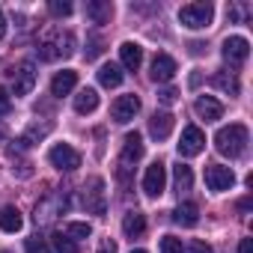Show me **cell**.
<instances>
[{"mask_svg": "<svg viewBox=\"0 0 253 253\" xmlns=\"http://www.w3.org/2000/svg\"><path fill=\"white\" fill-rule=\"evenodd\" d=\"M247 143H250V134H247V125L241 122H229L214 134V149L226 158H241Z\"/></svg>", "mask_w": 253, "mask_h": 253, "instance_id": "6da1fadb", "label": "cell"}, {"mask_svg": "<svg viewBox=\"0 0 253 253\" xmlns=\"http://www.w3.org/2000/svg\"><path fill=\"white\" fill-rule=\"evenodd\" d=\"M143 158V137L137 134V131H131V134H125V140H122V152H119V167H116V176H119V182L128 188V173L134 170V164Z\"/></svg>", "mask_w": 253, "mask_h": 253, "instance_id": "7a4b0ae2", "label": "cell"}, {"mask_svg": "<svg viewBox=\"0 0 253 253\" xmlns=\"http://www.w3.org/2000/svg\"><path fill=\"white\" fill-rule=\"evenodd\" d=\"M214 18V6L211 3H188L179 9V21L188 30H206Z\"/></svg>", "mask_w": 253, "mask_h": 253, "instance_id": "3957f363", "label": "cell"}, {"mask_svg": "<svg viewBox=\"0 0 253 253\" xmlns=\"http://www.w3.org/2000/svg\"><path fill=\"white\" fill-rule=\"evenodd\" d=\"M48 161H51V167H57L63 173H72V170L81 167V152L75 146H69V143H57V146H51Z\"/></svg>", "mask_w": 253, "mask_h": 253, "instance_id": "277c9868", "label": "cell"}, {"mask_svg": "<svg viewBox=\"0 0 253 253\" xmlns=\"http://www.w3.org/2000/svg\"><path fill=\"white\" fill-rule=\"evenodd\" d=\"M176 146H179V155L182 158H194V155H200L206 149V134L197 128V125H185Z\"/></svg>", "mask_w": 253, "mask_h": 253, "instance_id": "5b68a950", "label": "cell"}, {"mask_svg": "<svg viewBox=\"0 0 253 253\" xmlns=\"http://www.w3.org/2000/svg\"><path fill=\"white\" fill-rule=\"evenodd\" d=\"M75 51V36L66 33V36H54V39H45L39 45V57L42 60H57V57H69Z\"/></svg>", "mask_w": 253, "mask_h": 253, "instance_id": "8992f818", "label": "cell"}, {"mask_svg": "<svg viewBox=\"0 0 253 253\" xmlns=\"http://www.w3.org/2000/svg\"><path fill=\"white\" fill-rule=\"evenodd\" d=\"M164 188H167V167H164V161H152L143 176V191H146V197H161Z\"/></svg>", "mask_w": 253, "mask_h": 253, "instance_id": "52a82bcc", "label": "cell"}, {"mask_svg": "<svg viewBox=\"0 0 253 253\" xmlns=\"http://www.w3.org/2000/svg\"><path fill=\"white\" fill-rule=\"evenodd\" d=\"M206 185H209V191H214V194L229 191V188L235 185V173H232V167L209 164V167H206Z\"/></svg>", "mask_w": 253, "mask_h": 253, "instance_id": "ba28073f", "label": "cell"}, {"mask_svg": "<svg viewBox=\"0 0 253 253\" xmlns=\"http://www.w3.org/2000/svg\"><path fill=\"white\" fill-rule=\"evenodd\" d=\"M137 113H140V98H137L134 92H131V95H119V98L113 101V107H110V116H113V122H119V125L131 122Z\"/></svg>", "mask_w": 253, "mask_h": 253, "instance_id": "9c48e42d", "label": "cell"}, {"mask_svg": "<svg viewBox=\"0 0 253 253\" xmlns=\"http://www.w3.org/2000/svg\"><path fill=\"white\" fill-rule=\"evenodd\" d=\"M220 54H223V60H226L229 66H241V63L250 57V42H247L244 36H229V39H223Z\"/></svg>", "mask_w": 253, "mask_h": 253, "instance_id": "30bf717a", "label": "cell"}, {"mask_svg": "<svg viewBox=\"0 0 253 253\" xmlns=\"http://www.w3.org/2000/svg\"><path fill=\"white\" fill-rule=\"evenodd\" d=\"M9 75H12V92H15V95L33 92V86H36V66H33V63H21V66L12 69Z\"/></svg>", "mask_w": 253, "mask_h": 253, "instance_id": "8fae6325", "label": "cell"}, {"mask_svg": "<svg viewBox=\"0 0 253 253\" xmlns=\"http://www.w3.org/2000/svg\"><path fill=\"white\" fill-rule=\"evenodd\" d=\"M173 75H176V60L170 54H155V60L149 66V78L155 84H167V81H173Z\"/></svg>", "mask_w": 253, "mask_h": 253, "instance_id": "7c38bea8", "label": "cell"}, {"mask_svg": "<svg viewBox=\"0 0 253 253\" xmlns=\"http://www.w3.org/2000/svg\"><path fill=\"white\" fill-rule=\"evenodd\" d=\"M194 113H197L200 119H206V122H214V119L223 116V104H220L214 95H200V98L194 101Z\"/></svg>", "mask_w": 253, "mask_h": 253, "instance_id": "4fadbf2b", "label": "cell"}, {"mask_svg": "<svg viewBox=\"0 0 253 253\" xmlns=\"http://www.w3.org/2000/svg\"><path fill=\"white\" fill-rule=\"evenodd\" d=\"M143 63V48L137 42H122L119 45V66L128 69V72H137Z\"/></svg>", "mask_w": 253, "mask_h": 253, "instance_id": "5bb4252c", "label": "cell"}, {"mask_svg": "<svg viewBox=\"0 0 253 253\" xmlns=\"http://www.w3.org/2000/svg\"><path fill=\"white\" fill-rule=\"evenodd\" d=\"M75 86H78V72H75V69H63V72H57L54 81H51V95L63 98V95H69Z\"/></svg>", "mask_w": 253, "mask_h": 253, "instance_id": "9a60e30c", "label": "cell"}, {"mask_svg": "<svg viewBox=\"0 0 253 253\" xmlns=\"http://www.w3.org/2000/svg\"><path fill=\"white\" fill-rule=\"evenodd\" d=\"M84 203L92 214H104V179H98V176L89 179V191H86Z\"/></svg>", "mask_w": 253, "mask_h": 253, "instance_id": "2e32d148", "label": "cell"}, {"mask_svg": "<svg viewBox=\"0 0 253 253\" xmlns=\"http://www.w3.org/2000/svg\"><path fill=\"white\" fill-rule=\"evenodd\" d=\"M173 125H176L173 113H155V116L149 119V134H152L155 140H167L170 131H173Z\"/></svg>", "mask_w": 253, "mask_h": 253, "instance_id": "e0dca14e", "label": "cell"}, {"mask_svg": "<svg viewBox=\"0 0 253 253\" xmlns=\"http://www.w3.org/2000/svg\"><path fill=\"white\" fill-rule=\"evenodd\" d=\"M86 18L92 24H107L113 18V3L110 0H89L86 3Z\"/></svg>", "mask_w": 253, "mask_h": 253, "instance_id": "ac0fdd59", "label": "cell"}, {"mask_svg": "<svg viewBox=\"0 0 253 253\" xmlns=\"http://www.w3.org/2000/svg\"><path fill=\"white\" fill-rule=\"evenodd\" d=\"M122 232H125V238H140L146 232V217L140 211H128L122 217Z\"/></svg>", "mask_w": 253, "mask_h": 253, "instance_id": "d6986e66", "label": "cell"}, {"mask_svg": "<svg viewBox=\"0 0 253 253\" xmlns=\"http://www.w3.org/2000/svg\"><path fill=\"white\" fill-rule=\"evenodd\" d=\"M21 226H24V217H21V211L15 206H3V209H0V229H3V232H18Z\"/></svg>", "mask_w": 253, "mask_h": 253, "instance_id": "ffe728a7", "label": "cell"}, {"mask_svg": "<svg viewBox=\"0 0 253 253\" xmlns=\"http://www.w3.org/2000/svg\"><path fill=\"white\" fill-rule=\"evenodd\" d=\"M98 107V92L92 89V86H84L78 95H75V110L81 113V116H86V113H92Z\"/></svg>", "mask_w": 253, "mask_h": 253, "instance_id": "44dd1931", "label": "cell"}, {"mask_svg": "<svg viewBox=\"0 0 253 253\" xmlns=\"http://www.w3.org/2000/svg\"><path fill=\"white\" fill-rule=\"evenodd\" d=\"M173 220H176L179 226H197V220H200L197 203H179L176 211H173Z\"/></svg>", "mask_w": 253, "mask_h": 253, "instance_id": "7402d4cb", "label": "cell"}, {"mask_svg": "<svg viewBox=\"0 0 253 253\" xmlns=\"http://www.w3.org/2000/svg\"><path fill=\"white\" fill-rule=\"evenodd\" d=\"M122 78H125V75H122V66H119V63H104V66L98 69V84L107 86V89H110V86H119Z\"/></svg>", "mask_w": 253, "mask_h": 253, "instance_id": "603a6c76", "label": "cell"}, {"mask_svg": "<svg viewBox=\"0 0 253 253\" xmlns=\"http://www.w3.org/2000/svg\"><path fill=\"white\" fill-rule=\"evenodd\" d=\"M211 84H214L220 92H226V95H238V92H241V84H238V78H235L232 72H214V75H211Z\"/></svg>", "mask_w": 253, "mask_h": 253, "instance_id": "cb8c5ba5", "label": "cell"}, {"mask_svg": "<svg viewBox=\"0 0 253 253\" xmlns=\"http://www.w3.org/2000/svg\"><path fill=\"white\" fill-rule=\"evenodd\" d=\"M173 185H176V191H179V194H182V191H191V185H194V173H191V167H188V164L173 167Z\"/></svg>", "mask_w": 253, "mask_h": 253, "instance_id": "d4e9b609", "label": "cell"}, {"mask_svg": "<svg viewBox=\"0 0 253 253\" xmlns=\"http://www.w3.org/2000/svg\"><path fill=\"white\" fill-rule=\"evenodd\" d=\"M66 235L75 241V238H89L92 235V226L84 223V220H75V223H66Z\"/></svg>", "mask_w": 253, "mask_h": 253, "instance_id": "484cf974", "label": "cell"}, {"mask_svg": "<svg viewBox=\"0 0 253 253\" xmlns=\"http://www.w3.org/2000/svg\"><path fill=\"white\" fill-rule=\"evenodd\" d=\"M51 241H54V250H57V253H78V244H75L66 232H54Z\"/></svg>", "mask_w": 253, "mask_h": 253, "instance_id": "4316f807", "label": "cell"}, {"mask_svg": "<svg viewBox=\"0 0 253 253\" xmlns=\"http://www.w3.org/2000/svg\"><path fill=\"white\" fill-rule=\"evenodd\" d=\"M161 253H185L182 238H176V235H164V238H161Z\"/></svg>", "mask_w": 253, "mask_h": 253, "instance_id": "83f0119b", "label": "cell"}, {"mask_svg": "<svg viewBox=\"0 0 253 253\" xmlns=\"http://www.w3.org/2000/svg\"><path fill=\"white\" fill-rule=\"evenodd\" d=\"M24 250H27V253H51L48 241H45V238H39V235L27 238V241H24Z\"/></svg>", "mask_w": 253, "mask_h": 253, "instance_id": "f1b7e54d", "label": "cell"}, {"mask_svg": "<svg viewBox=\"0 0 253 253\" xmlns=\"http://www.w3.org/2000/svg\"><path fill=\"white\" fill-rule=\"evenodd\" d=\"M176 98H179V89H173V86L158 89V101H161V104H176Z\"/></svg>", "mask_w": 253, "mask_h": 253, "instance_id": "f546056e", "label": "cell"}, {"mask_svg": "<svg viewBox=\"0 0 253 253\" xmlns=\"http://www.w3.org/2000/svg\"><path fill=\"white\" fill-rule=\"evenodd\" d=\"M54 15H72V3H66V0H51V6H48Z\"/></svg>", "mask_w": 253, "mask_h": 253, "instance_id": "4dcf8cb0", "label": "cell"}, {"mask_svg": "<svg viewBox=\"0 0 253 253\" xmlns=\"http://www.w3.org/2000/svg\"><path fill=\"white\" fill-rule=\"evenodd\" d=\"M185 253H214V250H211L206 241H200V238H197V241H191V244H188V250H185Z\"/></svg>", "mask_w": 253, "mask_h": 253, "instance_id": "1f68e13d", "label": "cell"}, {"mask_svg": "<svg viewBox=\"0 0 253 253\" xmlns=\"http://www.w3.org/2000/svg\"><path fill=\"white\" fill-rule=\"evenodd\" d=\"M9 107H12V98H9V92L0 86V113H9Z\"/></svg>", "mask_w": 253, "mask_h": 253, "instance_id": "d6a6232c", "label": "cell"}, {"mask_svg": "<svg viewBox=\"0 0 253 253\" xmlns=\"http://www.w3.org/2000/svg\"><path fill=\"white\" fill-rule=\"evenodd\" d=\"M101 54V39L95 36V39H89V51H86V60H92V57H98Z\"/></svg>", "mask_w": 253, "mask_h": 253, "instance_id": "836d02e7", "label": "cell"}, {"mask_svg": "<svg viewBox=\"0 0 253 253\" xmlns=\"http://www.w3.org/2000/svg\"><path fill=\"white\" fill-rule=\"evenodd\" d=\"M98 253H116V244H113L110 238H104V241L98 244Z\"/></svg>", "mask_w": 253, "mask_h": 253, "instance_id": "e575fe53", "label": "cell"}, {"mask_svg": "<svg viewBox=\"0 0 253 253\" xmlns=\"http://www.w3.org/2000/svg\"><path fill=\"white\" fill-rule=\"evenodd\" d=\"M238 253H253V238H241V244H238Z\"/></svg>", "mask_w": 253, "mask_h": 253, "instance_id": "d590c367", "label": "cell"}, {"mask_svg": "<svg viewBox=\"0 0 253 253\" xmlns=\"http://www.w3.org/2000/svg\"><path fill=\"white\" fill-rule=\"evenodd\" d=\"M6 36V18H3V9H0V39Z\"/></svg>", "mask_w": 253, "mask_h": 253, "instance_id": "8d00e7d4", "label": "cell"}, {"mask_svg": "<svg viewBox=\"0 0 253 253\" xmlns=\"http://www.w3.org/2000/svg\"><path fill=\"white\" fill-rule=\"evenodd\" d=\"M131 253H146V250H131Z\"/></svg>", "mask_w": 253, "mask_h": 253, "instance_id": "74e56055", "label": "cell"}, {"mask_svg": "<svg viewBox=\"0 0 253 253\" xmlns=\"http://www.w3.org/2000/svg\"><path fill=\"white\" fill-rule=\"evenodd\" d=\"M3 253H9V250H3Z\"/></svg>", "mask_w": 253, "mask_h": 253, "instance_id": "f35d334b", "label": "cell"}]
</instances>
